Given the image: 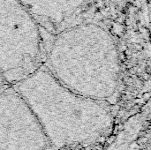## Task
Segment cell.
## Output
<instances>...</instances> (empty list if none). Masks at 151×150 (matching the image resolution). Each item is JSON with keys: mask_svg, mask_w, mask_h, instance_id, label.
<instances>
[{"mask_svg": "<svg viewBox=\"0 0 151 150\" xmlns=\"http://www.w3.org/2000/svg\"><path fill=\"white\" fill-rule=\"evenodd\" d=\"M42 31L55 35L83 22L92 0H19Z\"/></svg>", "mask_w": 151, "mask_h": 150, "instance_id": "277c9868", "label": "cell"}, {"mask_svg": "<svg viewBox=\"0 0 151 150\" xmlns=\"http://www.w3.org/2000/svg\"><path fill=\"white\" fill-rule=\"evenodd\" d=\"M43 31L19 0H0V72L15 85L43 64Z\"/></svg>", "mask_w": 151, "mask_h": 150, "instance_id": "3957f363", "label": "cell"}, {"mask_svg": "<svg viewBox=\"0 0 151 150\" xmlns=\"http://www.w3.org/2000/svg\"><path fill=\"white\" fill-rule=\"evenodd\" d=\"M6 86H8V84L6 83V81L4 80V77H3V75H2V73L0 72V91H1L4 88H5Z\"/></svg>", "mask_w": 151, "mask_h": 150, "instance_id": "5b68a950", "label": "cell"}, {"mask_svg": "<svg viewBox=\"0 0 151 150\" xmlns=\"http://www.w3.org/2000/svg\"><path fill=\"white\" fill-rule=\"evenodd\" d=\"M12 87L27 103L39 122L50 127L103 126L109 111L102 101L74 93L42 65Z\"/></svg>", "mask_w": 151, "mask_h": 150, "instance_id": "7a4b0ae2", "label": "cell"}, {"mask_svg": "<svg viewBox=\"0 0 151 150\" xmlns=\"http://www.w3.org/2000/svg\"><path fill=\"white\" fill-rule=\"evenodd\" d=\"M42 65L62 85L94 100L111 98L119 85L115 40L96 23L81 22L53 35Z\"/></svg>", "mask_w": 151, "mask_h": 150, "instance_id": "6da1fadb", "label": "cell"}]
</instances>
